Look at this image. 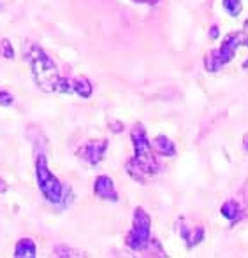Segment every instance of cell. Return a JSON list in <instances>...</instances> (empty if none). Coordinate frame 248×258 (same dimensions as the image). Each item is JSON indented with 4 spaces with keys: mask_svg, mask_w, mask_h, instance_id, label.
Returning <instances> with one entry per match:
<instances>
[{
    "mask_svg": "<svg viewBox=\"0 0 248 258\" xmlns=\"http://www.w3.org/2000/svg\"><path fill=\"white\" fill-rule=\"evenodd\" d=\"M72 90H74V93H78L81 99H90L93 93L92 83H90L88 78H85V76H78V78L72 81Z\"/></svg>",
    "mask_w": 248,
    "mask_h": 258,
    "instance_id": "obj_11",
    "label": "cell"
},
{
    "mask_svg": "<svg viewBox=\"0 0 248 258\" xmlns=\"http://www.w3.org/2000/svg\"><path fill=\"white\" fill-rule=\"evenodd\" d=\"M35 177H37V186L41 190V194L44 195V199L51 204H65L67 199V188L58 181V177H55L48 169V162H46L44 153H37L35 158Z\"/></svg>",
    "mask_w": 248,
    "mask_h": 258,
    "instance_id": "obj_3",
    "label": "cell"
},
{
    "mask_svg": "<svg viewBox=\"0 0 248 258\" xmlns=\"http://www.w3.org/2000/svg\"><path fill=\"white\" fill-rule=\"evenodd\" d=\"M14 102V97L11 95L9 92H6V90H0V105H11Z\"/></svg>",
    "mask_w": 248,
    "mask_h": 258,
    "instance_id": "obj_15",
    "label": "cell"
},
{
    "mask_svg": "<svg viewBox=\"0 0 248 258\" xmlns=\"http://www.w3.org/2000/svg\"><path fill=\"white\" fill-rule=\"evenodd\" d=\"M37 255V248H35V242L30 237H21L16 242V248H14V256L18 258H34Z\"/></svg>",
    "mask_w": 248,
    "mask_h": 258,
    "instance_id": "obj_10",
    "label": "cell"
},
{
    "mask_svg": "<svg viewBox=\"0 0 248 258\" xmlns=\"http://www.w3.org/2000/svg\"><path fill=\"white\" fill-rule=\"evenodd\" d=\"M125 244L132 251H144L152 244V218L143 207H137L134 211L132 228L127 234Z\"/></svg>",
    "mask_w": 248,
    "mask_h": 258,
    "instance_id": "obj_5",
    "label": "cell"
},
{
    "mask_svg": "<svg viewBox=\"0 0 248 258\" xmlns=\"http://www.w3.org/2000/svg\"><path fill=\"white\" fill-rule=\"evenodd\" d=\"M220 213H222V216L227 218L229 221H236L239 218V214H241V209H239V206L236 201H227L224 206H222Z\"/></svg>",
    "mask_w": 248,
    "mask_h": 258,
    "instance_id": "obj_12",
    "label": "cell"
},
{
    "mask_svg": "<svg viewBox=\"0 0 248 258\" xmlns=\"http://www.w3.org/2000/svg\"><path fill=\"white\" fill-rule=\"evenodd\" d=\"M7 188H9V186H7V183L2 179V177H0V195H4V194H6V191H7Z\"/></svg>",
    "mask_w": 248,
    "mask_h": 258,
    "instance_id": "obj_18",
    "label": "cell"
},
{
    "mask_svg": "<svg viewBox=\"0 0 248 258\" xmlns=\"http://www.w3.org/2000/svg\"><path fill=\"white\" fill-rule=\"evenodd\" d=\"M245 34H246V46H248V32L245 30Z\"/></svg>",
    "mask_w": 248,
    "mask_h": 258,
    "instance_id": "obj_22",
    "label": "cell"
},
{
    "mask_svg": "<svg viewBox=\"0 0 248 258\" xmlns=\"http://www.w3.org/2000/svg\"><path fill=\"white\" fill-rule=\"evenodd\" d=\"M23 56L32 69L37 86L42 92L48 93H72V81L62 78L58 67L48 53L32 41H25L23 44Z\"/></svg>",
    "mask_w": 248,
    "mask_h": 258,
    "instance_id": "obj_1",
    "label": "cell"
},
{
    "mask_svg": "<svg viewBox=\"0 0 248 258\" xmlns=\"http://www.w3.org/2000/svg\"><path fill=\"white\" fill-rule=\"evenodd\" d=\"M241 46H246V34L243 32H234V34H229L227 37L224 39L220 48L213 49L211 53L206 54V60H204V65H206L208 72H217L220 71L224 65H227L229 61L234 58L236 49L241 48Z\"/></svg>",
    "mask_w": 248,
    "mask_h": 258,
    "instance_id": "obj_4",
    "label": "cell"
},
{
    "mask_svg": "<svg viewBox=\"0 0 248 258\" xmlns=\"http://www.w3.org/2000/svg\"><path fill=\"white\" fill-rule=\"evenodd\" d=\"M93 191L95 195L102 201H111V202H116L118 201V194L115 190V183H113L111 177L108 176H99L95 179V184H93Z\"/></svg>",
    "mask_w": 248,
    "mask_h": 258,
    "instance_id": "obj_8",
    "label": "cell"
},
{
    "mask_svg": "<svg viewBox=\"0 0 248 258\" xmlns=\"http://www.w3.org/2000/svg\"><path fill=\"white\" fill-rule=\"evenodd\" d=\"M243 146H245V150L248 151V134L245 136V141H243Z\"/></svg>",
    "mask_w": 248,
    "mask_h": 258,
    "instance_id": "obj_21",
    "label": "cell"
},
{
    "mask_svg": "<svg viewBox=\"0 0 248 258\" xmlns=\"http://www.w3.org/2000/svg\"><path fill=\"white\" fill-rule=\"evenodd\" d=\"M211 39H217L218 37V28L217 27H211V34H210Z\"/></svg>",
    "mask_w": 248,
    "mask_h": 258,
    "instance_id": "obj_19",
    "label": "cell"
},
{
    "mask_svg": "<svg viewBox=\"0 0 248 258\" xmlns=\"http://www.w3.org/2000/svg\"><path fill=\"white\" fill-rule=\"evenodd\" d=\"M53 255L55 256H85V253L60 244V246H55V248H53Z\"/></svg>",
    "mask_w": 248,
    "mask_h": 258,
    "instance_id": "obj_13",
    "label": "cell"
},
{
    "mask_svg": "<svg viewBox=\"0 0 248 258\" xmlns=\"http://www.w3.org/2000/svg\"><path fill=\"white\" fill-rule=\"evenodd\" d=\"M108 150V141L101 139V141H90L83 146V150L79 151V156L83 160L90 163V165H97L102 158H104V153Z\"/></svg>",
    "mask_w": 248,
    "mask_h": 258,
    "instance_id": "obj_6",
    "label": "cell"
},
{
    "mask_svg": "<svg viewBox=\"0 0 248 258\" xmlns=\"http://www.w3.org/2000/svg\"><path fill=\"white\" fill-rule=\"evenodd\" d=\"M180 235L185 242H187V248L192 249L194 246H197L204 237V228L201 225H192V223H187V220H181L180 225Z\"/></svg>",
    "mask_w": 248,
    "mask_h": 258,
    "instance_id": "obj_7",
    "label": "cell"
},
{
    "mask_svg": "<svg viewBox=\"0 0 248 258\" xmlns=\"http://www.w3.org/2000/svg\"><path fill=\"white\" fill-rule=\"evenodd\" d=\"M222 6L231 16H238L241 13V0H222Z\"/></svg>",
    "mask_w": 248,
    "mask_h": 258,
    "instance_id": "obj_14",
    "label": "cell"
},
{
    "mask_svg": "<svg viewBox=\"0 0 248 258\" xmlns=\"http://www.w3.org/2000/svg\"><path fill=\"white\" fill-rule=\"evenodd\" d=\"M2 54L6 58H13L14 56L13 48H11V42L7 41V39H4V41H2Z\"/></svg>",
    "mask_w": 248,
    "mask_h": 258,
    "instance_id": "obj_16",
    "label": "cell"
},
{
    "mask_svg": "<svg viewBox=\"0 0 248 258\" xmlns=\"http://www.w3.org/2000/svg\"><path fill=\"white\" fill-rule=\"evenodd\" d=\"M134 2H141V4H155L159 0H134Z\"/></svg>",
    "mask_w": 248,
    "mask_h": 258,
    "instance_id": "obj_20",
    "label": "cell"
},
{
    "mask_svg": "<svg viewBox=\"0 0 248 258\" xmlns=\"http://www.w3.org/2000/svg\"><path fill=\"white\" fill-rule=\"evenodd\" d=\"M109 128L113 130V132H122V123H109Z\"/></svg>",
    "mask_w": 248,
    "mask_h": 258,
    "instance_id": "obj_17",
    "label": "cell"
},
{
    "mask_svg": "<svg viewBox=\"0 0 248 258\" xmlns=\"http://www.w3.org/2000/svg\"><path fill=\"white\" fill-rule=\"evenodd\" d=\"M152 148L155 150V153L162 156H174L176 155V148H174L173 141L166 136H157L152 143Z\"/></svg>",
    "mask_w": 248,
    "mask_h": 258,
    "instance_id": "obj_9",
    "label": "cell"
},
{
    "mask_svg": "<svg viewBox=\"0 0 248 258\" xmlns=\"http://www.w3.org/2000/svg\"><path fill=\"white\" fill-rule=\"evenodd\" d=\"M130 139L134 144V156L127 163V170L136 181L144 183L148 176H155L159 172V163L153 156L152 143L146 137V130L143 125H136L130 132Z\"/></svg>",
    "mask_w": 248,
    "mask_h": 258,
    "instance_id": "obj_2",
    "label": "cell"
}]
</instances>
